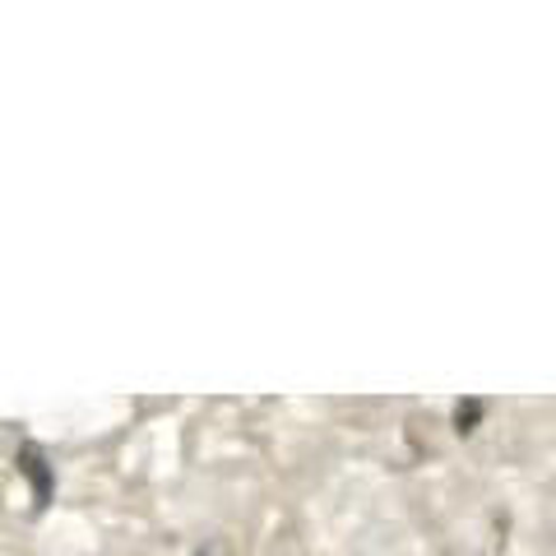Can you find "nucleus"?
Here are the masks:
<instances>
[{"mask_svg": "<svg viewBox=\"0 0 556 556\" xmlns=\"http://www.w3.org/2000/svg\"><path fill=\"white\" fill-rule=\"evenodd\" d=\"M478 417H482L478 399H459V404H455V431H459V437H468V431L478 427Z\"/></svg>", "mask_w": 556, "mask_h": 556, "instance_id": "f257e3e1", "label": "nucleus"}]
</instances>
